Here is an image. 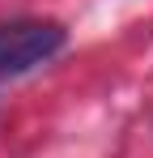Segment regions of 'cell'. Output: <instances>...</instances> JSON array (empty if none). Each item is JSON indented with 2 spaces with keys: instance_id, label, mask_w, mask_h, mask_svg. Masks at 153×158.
<instances>
[{
  "instance_id": "cell-1",
  "label": "cell",
  "mask_w": 153,
  "mask_h": 158,
  "mask_svg": "<svg viewBox=\"0 0 153 158\" xmlns=\"http://www.w3.org/2000/svg\"><path fill=\"white\" fill-rule=\"evenodd\" d=\"M60 47H64V26L55 22H38V17L4 22L0 26V81L47 64Z\"/></svg>"
}]
</instances>
